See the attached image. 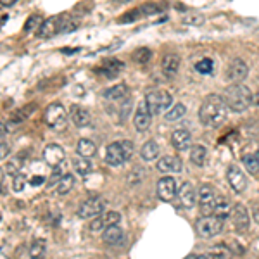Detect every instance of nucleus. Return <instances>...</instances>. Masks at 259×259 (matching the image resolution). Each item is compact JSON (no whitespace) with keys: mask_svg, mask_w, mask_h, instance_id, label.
<instances>
[{"mask_svg":"<svg viewBox=\"0 0 259 259\" xmlns=\"http://www.w3.org/2000/svg\"><path fill=\"white\" fill-rule=\"evenodd\" d=\"M228 106L225 102V99L216 93H209L204 99L201 109H199V119L204 126L209 128H218L225 123L227 119Z\"/></svg>","mask_w":259,"mask_h":259,"instance_id":"nucleus-1","label":"nucleus"},{"mask_svg":"<svg viewBox=\"0 0 259 259\" xmlns=\"http://www.w3.org/2000/svg\"><path fill=\"white\" fill-rule=\"evenodd\" d=\"M221 97L225 99L228 109H232V111L235 112L246 111V109L253 104V93H251V90L247 88L246 85H240V83L227 86Z\"/></svg>","mask_w":259,"mask_h":259,"instance_id":"nucleus-2","label":"nucleus"},{"mask_svg":"<svg viewBox=\"0 0 259 259\" xmlns=\"http://www.w3.org/2000/svg\"><path fill=\"white\" fill-rule=\"evenodd\" d=\"M131 156H133V144L130 140L114 142L106 151V163L111 166H123L131 159Z\"/></svg>","mask_w":259,"mask_h":259,"instance_id":"nucleus-3","label":"nucleus"},{"mask_svg":"<svg viewBox=\"0 0 259 259\" xmlns=\"http://www.w3.org/2000/svg\"><path fill=\"white\" fill-rule=\"evenodd\" d=\"M195 232L202 239L216 237L218 234L223 232V220H220L216 216H202L195 223Z\"/></svg>","mask_w":259,"mask_h":259,"instance_id":"nucleus-4","label":"nucleus"},{"mask_svg":"<svg viewBox=\"0 0 259 259\" xmlns=\"http://www.w3.org/2000/svg\"><path fill=\"white\" fill-rule=\"evenodd\" d=\"M67 118H69V114L66 112V109L62 104H50V106L47 107V111H45V123H47V126H50L52 130H64L66 125H67Z\"/></svg>","mask_w":259,"mask_h":259,"instance_id":"nucleus-5","label":"nucleus"},{"mask_svg":"<svg viewBox=\"0 0 259 259\" xmlns=\"http://www.w3.org/2000/svg\"><path fill=\"white\" fill-rule=\"evenodd\" d=\"M145 102H147V106L151 109L152 114H159V112H164L171 106L173 99L166 90H154V92L147 93Z\"/></svg>","mask_w":259,"mask_h":259,"instance_id":"nucleus-6","label":"nucleus"},{"mask_svg":"<svg viewBox=\"0 0 259 259\" xmlns=\"http://www.w3.org/2000/svg\"><path fill=\"white\" fill-rule=\"evenodd\" d=\"M216 190L209 185H202L201 190L197 194V201H199V206H201V211L204 216H211L213 209H215V204H216Z\"/></svg>","mask_w":259,"mask_h":259,"instance_id":"nucleus-7","label":"nucleus"},{"mask_svg":"<svg viewBox=\"0 0 259 259\" xmlns=\"http://www.w3.org/2000/svg\"><path fill=\"white\" fill-rule=\"evenodd\" d=\"M104 201L100 197H90L86 199L85 202H81V206L78 208V216L83 218V220H88V218H97L99 215L104 213Z\"/></svg>","mask_w":259,"mask_h":259,"instance_id":"nucleus-8","label":"nucleus"},{"mask_svg":"<svg viewBox=\"0 0 259 259\" xmlns=\"http://www.w3.org/2000/svg\"><path fill=\"white\" fill-rule=\"evenodd\" d=\"M121 221V215L116 211H107V213H102L97 218H93V221L90 223V232H100L107 227H112V225H118Z\"/></svg>","mask_w":259,"mask_h":259,"instance_id":"nucleus-9","label":"nucleus"},{"mask_svg":"<svg viewBox=\"0 0 259 259\" xmlns=\"http://www.w3.org/2000/svg\"><path fill=\"white\" fill-rule=\"evenodd\" d=\"M151 123H152V112L151 109H149L147 102L144 100V102L138 104L137 112H135L133 116V125L138 131H147Z\"/></svg>","mask_w":259,"mask_h":259,"instance_id":"nucleus-10","label":"nucleus"},{"mask_svg":"<svg viewBox=\"0 0 259 259\" xmlns=\"http://www.w3.org/2000/svg\"><path fill=\"white\" fill-rule=\"evenodd\" d=\"M176 190H178V187H176V180L173 176H164V178H161L157 182V197L161 201L164 202L173 201L176 195Z\"/></svg>","mask_w":259,"mask_h":259,"instance_id":"nucleus-11","label":"nucleus"},{"mask_svg":"<svg viewBox=\"0 0 259 259\" xmlns=\"http://www.w3.org/2000/svg\"><path fill=\"white\" fill-rule=\"evenodd\" d=\"M247 74H249V66H247L246 61H242V59H235V61H232L227 67V78L234 81V83L244 81L247 78Z\"/></svg>","mask_w":259,"mask_h":259,"instance_id":"nucleus-12","label":"nucleus"},{"mask_svg":"<svg viewBox=\"0 0 259 259\" xmlns=\"http://www.w3.org/2000/svg\"><path fill=\"white\" fill-rule=\"evenodd\" d=\"M227 178H228V183H230L232 190L237 194H242L244 190L247 189V180H246V175L242 173L239 166H235V164H232L230 168H228L227 171Z\"/></svg>","mask_w":259,"mask_h":259,"instance_id":"nucleus-13","label":"nucleus"},{"mask_svg":"<svg viewBox=\"0 0 259 259\" xmlns=\"http://www.w3.org/2000/svg\"><path fill=\"white\" fill-rule=\"evenodd\" d=\"M64 157H66L64 149H62L61 145H57V144L47 145V147H45V151H43L45 163H47L48 166H52V168L61 166V164L64 163Z\"/></svg>","mask_w":259,"mask_h":259,"instance_id":"nucleus-14","label":"nucleus"},{"mask_svg":"<svg viewBox=\"0 0 259 259\" xmlns=\"http://www.w3.org/2000/svg\"><path fill=\"white\" fill-rule=\"evenodd\" d=\"M232 220H234V225L239 232H246L251 225V218L249 211H247L246 206L242 204H235L234 209H232Z\"/></svg>","mask_w":259,"mask_h":259,"instance_id":"nucleus-15","label":"nucleus"},{"mask_svg":"<svg viewBox=\"0 0 259 259\" xmlns=\"http://www.w3.org/2000/svg\"><path fill=\"white\" fill-rule=\"evenodd\" d=\"M159 10H161V7H157L156 3H144V5H140L137 10H130V12H126L125 16L119 17V22H131L137 19V17L151 16V14H156V12H159Z\"/></svg>","mask_w":259,"mask_h":259,"instance_id":"nucleus-16","label":"nucleus"},{"mask_svg":"<svg viewBox=\"0 0 259 259\" xmlns=\"http://www.w3.org/2000/svg\"><path fill=\"white\" fill-rule=\"evenodd\" d=\"M192 144V135L189 133L185 128L175 130L171 133V145L176 151H187Z\"/></svg>","mask_w":259,"mask_h":259,"instance_id":"nucleus-17","label":"nucleus"},{"mask_svg":"<svg viewBox=\"0 0 259 259\" xmlns=\"http://www.w3.org/2000/svg\"><path fill=\"white\" fill-rule=\"evenodd\" d=\"M178 199H180V202H182L183 208H187V209L194 208L195 202H197V194H195V189H194L192 183L187 182V183H183V185L180 187Z\"/></svg>","mask_w":259,"mask_h":259,"instance_id":"nucleus-18","label":"nucleus"},{"mask_svg":"<svg viewBox=\"0 0 259 259\" xmlns=\"http://www.w3.org/2000/svg\"><path fill=\"white\" fill-rule=\"evenodd\" d=\"M121 69H123L121 61H118V59H107V61H104L99 67H95V73L102 74V76L106 78H116Z\"/></svg>","mask_w":259,"mask_h":259,"instance_id":"nucleus-19","label":"nucleus"},{"mask_svg":"<svg viewBox=\"0 0 259 259\" xmlns=\"http://www.w3.org/2000/svg\"><path fill=\"white\" fill-rule=\"evenodd\" d=\"M157 170L161 173H180L183 168L182 161L178 159V157H173V156H164L161 157L159 161H157Z\"/></svg>","mask_w":259,"mask_h":259,"instance_id":"nucleus-20","label":"nucleus"},{"mask_svg":"<svg viewBox=\"0 0 259 259\" xmlns=\"http://www.w3.org/2000/svg\"><path fill=\"white\" fill-rule=\"evenodd\" d=\"M69 118H71V121H73L74 125L78 126V128H85V126H88L90 121H92V118H90V112L86 111L85 107H81V106H73V107H71Z\"/></svg>","mask_w":259,"mask_h":259,"instance_id":"nucleus-21","label":"nucleus"},{"mask_svg":"<svg viewBox=\"0 0 259 259\" xmlns=\"http://www.w3.org/2000/svg\"><path fill=\"white\" fill-rule=\"evenodd\" d=\"M161 67H163V73L166 74L168 78L175 76L180 69V57L176 54H166L163 57V62H161Z\"/></svg>","mask_w":259,"mask_h":259,"instance_id":"nucleus-22","label":"nucleus"},{"mask_svg":"<svg viewBox=\"0 0 259 259\" xmlns=\"http://www.w3.org/2000/svg\"><path fill=\"white\" fill-rule=\"evenodd\" d=\"M104 97H106L107 100H111V102H121V100H125L126 97H128V86L125 83L111 86V88H107L106 92H104Z\"/></svg>","mask_w":259,"mask_h":259,"instance_id":"nucleus-23","label":"nucleus"},{"mask_svg":"<svg viewBox=\"0 0 259 259\" xmlns=\"http://www.w3.org/2000/svg\"><path fill=\"white\" fill-rule=\"evenodd\" d=\"M76 152H78V156L90 159V157H93V156H95V152H97L95 142L88 140V138H80V140H78V144H76Z\"/></svg>","mask_w":259,"mask_h":259,"instance_id":"nucleus-24","label":"nucleus"},{"mask_svg":"<svg viewBox=\"0 0 259 259\" xmlns=\"http://www.w3.org/2000/svg\"><path fill=\"white\" fill-rule=\"evenodd\" d=\"M55 33H59V17H48L38 28V36H42V38H48Z\"/></svg>","mask_w":259,"mask_h":259,"instance_id":"nucleus-25","label":"nucleus"},{"mask_svg":"<svg viewBox=\"0 0 259 259\" xmlns=\"http://www.w3.org/2000/svg\"><path fill=\"white\" fill-rule=\"evenodd\" d=\"M102 240L106 244H109V246H118V244L123 240V230L119 227H116V225L107 227L106 230H104Z\"/></svg>","mask_w":259,"mask_h":259,"instance_id":"nucleus-26","label":"nucleus"},{"mask_svg":"<svg viewBox=\"0 0 259 259\" xmlns=\"http://www.w3.org/2000/svg\"><path fill=\"white\" fill-rule=\"evenodd\" d=\"M232 204L227 201L225 197H218L216 199V204H215V209H213V215L220 220H225V218L232 216Z\"/></svg>","mask_w":259,"mask_h":259,"instance_id":"nucleus-27","label":"nucleus"},{"mask_svg":"<svg viewBox=\"0 0 259 259\" xmlns=\"http://www.w3.org/2000/svg\"><path fill=\"white\" fill-rule=\"evenodd\" d=\"M140 156H142V159L144 161L157 159V157H159V145H157L154 140L145 142V144L142 145V149H140Z\"/></svg>","mask_w":259,"mask_h":259,"instance_id":"nucleus-28","label":"nucleus"},{"mask_svg":"<svg viewBox=\"0 0 259 259\" xmlns=\"http://www.w3.org/2000/svg\"><path fill=\"white\" fill-rule=\"evenodd\" d=\"M73 168L80 176H86V175L92 173V163H90V159L81 157V156H78V157H74L73 159Z\"/></svg>","mask_w":259,"mask_h":259,"instance_id":"nucleus-29","label":"nucleus"},{"mask_svg":"<svg viewBox=\"0 0 259 259\" xmlns=\"http://www.w3.org/2000/svg\"><path fill=\"white\" fill-rule=\"evenodd\" d=\"M190 161H192L195 166H204L206 161H208V151H206V147H202V145L192 147V151H190Z\"/></svg>","mask_w":259,"mask_h":259,"instance_id":"nucleus-30","label":"nucleus"},{"mask_svg":"<svg viewBox=\"0 0 259 259\" xmlns=\"http://www.w3.org/2000/svg\"><path fill=\"white\" fill-rule=\"evenodd\" d=\"M73 185H74V176L73 175H64V176H61V180L57 182L55 190H57L59 195H66V194L71 192Z\"/></svg>","mask_w":259,"mask_h":259,"instance_id":"nucleus-31","label":"nucleus"},{"mask_svg":"<svg viewBox=\"0 0 259 259\" xmlns=\"http://www.w3.org/2000/svg\"><path fill=\"white\" fill-rule=\"evenodd\" d=\"M131 57H133V61L137 62V64H145V62L151 61L152 50L149 47H140V48H137L133 54H131Z\"/></svg>","mask_w":259,"mask_h":259,"instance_id":"nucleus-32","label":"nucleus"},{"mask_svg":"<svg viewBox=\"0 0 259 259\" xmlns=\"http://www.w3.org/2000/svg\"><path fill=\"white\" fill-rule=\"evenodd\" d=\"M78 28V21L69 16L59 17V33H71Z\"/></svg>","mask_w":259,"mask_h":259,"instance_id":"nucleus-33","label":"nucleus"},{"mask_svg":"<svg viewBox=\"0 0 259 259\" xmlns=\"http://www.w3.org/2000/svg\"><path fill=\"white\" fill-rule=\"evenodd\" d=\"M187 112V107L183 106V104H176V106H173V109L164 114V119L166 121H178V119H182L183 116H185Z\"/></svg>","mask_w":259,"mask_h":259,"instance_id":"nucleus-34","label":"nucleus"},{"mask_svg":"<svg viewBox=\"0 0 259 259\" xmlns=\"http://www.w3.org/2000/svg\"><path fill=\"white\" fill-rule=\"evenodd\" d=\"M29 258L31 259H43L45 258V242L43 240H35L29 246Z\"/></svg>","mask_w":259,"mask_h":259,"instance_id":"nucleus-35","label":"nucleus"},{"mask_svg":"<svg viewBox=\"0 0 259 259\" xmlns=\"http://www.w3.org/2000/svg\"><path fill=\"white\" fill-rule=\"evenodd\" d=\"M21 170H22V159H21V157H12V159H10L9 163L5 164L7 175H10L12 178H14V176L19 175Z\"/></svg>","mask_w":259,"mask_h":259,"instance_id":"nucleus-36","label":"nucleus"},{"mask_svg":"<svg viewBox=\"0 0 259 259\" xmlns=\"http://www.w3.org/2000/svg\"><path fill=\"white\" fill-rule=\"evenodd\" d=\"M35 111V106L33 104H29V106L26 107H21L19 111H16L12 116H10V119H12L14 123H19V121H24V119H28L29 116H31V112Z\"/></svg>","mask_w":259,"mask_h":259,"instance_id":"nucleus-37","label":"nucleus"},{"mask_svg":"<svg viewBox=\"0 0 259 259\" xmlns=\"http://www.w3.org/2000/svg\"><path fill=\"white\" fill-rule=\"evenodd\" d=\"M206 258H208V259H230V251L225 249L223 246L213 247V249L209 251L208 254H206Z\"/></svg>","mask_w":259,"mask_h":259,"instance_id":"nucleus-38","label":"nucleus"},{"mask_svg":"<svg viewBox=\"0 0 259 259\" xmlns=\"http://www.w3.org/2000/svg\"><path fill=\"white\" fill-rule=\"evenodd\" d=\"M213 67H215V64H213L211 59H201V61L195 62V71H199L201 74H211L213 73Z\"/></svg>","mask_w":259,"mask_h":259,"instance_id":"nucleus-39","label":"nucleus"},{"mask_svg":"<svg viewBox=\"0 0 259 259\" xmlns=\"http://www.w3.org/2000/svg\"><path fill=\"white\" fill-rule=\"evenodd\" d=\"M244 164H246V170L251 173V175H258L259 173V163L256 159V156H244Z\"/></svg>","mask_w":259,"mask_h":259,"instance_id":"nucleus-40","label":"nucleus"},{"mask_svg":"<svg viewBox=\"0 0 259 259\" xmlns=\"http://www.w3.org/2000/svg\"><path fill=\"white\" fill-rule=\"evenodd\" d=\"M42 26V17L40 16H31L28 21L24 22V31L26 33H31V31H38V28Z\"/></svg>","mask_w":259,"mask_h":259,"instance_id":"nucleus-41","label":"nucleus"},{"mask_svg":"<svg viewBox=\"0 0 259 259\" xmlns=\"http://www.w3.org/2000/svg\"><path fill=\"white\" fill-rule=\"evenodd\" d=\"M26 185V178L22 175H17L14 176V182H12V190L14 192H21L22 189H24Z\"/></svg>","mask_w":259,"mask_h":259,"instance_id":"nucleus-42","label":"nucleus"},{"mask_svg":"<svg viewBox=\"0 0 259 259\" xmlns=\"http://www.w3.org/2000/svg\"><path fill=\"white\" fill-rule=\"evenodd\" d=\"M7 156H9V145L7 142H0V161H3Z\"/></svg>","mask_w":259,"mask_h":259,"instance_id":"nucleus-43","label":"nucleus"},{"mask_svg":"<svg viewBox=\"0 0 259 259\" xmlns=\"http://www.w3.org/2000/svg\"><path fill=\"white\" fill-rule=\"evenodd\" d=\"M7 137V126L3 123H0V142H5Z\"/></svg>","mask_w":259,"mask_h":259,"instance_id":"nucleus-44","label":"nucleus"},{"mask_svg":"<svg viewBox=\"0 0 259 259\" xmlns=\"http://www.w3.org/2000/svg\"><path fill=\"white\" fill-rule=\"evenodd\" d=\"M17 0H0V5H5V7H10V5H14Z\"/></svg>","mask_w":259,"mask_h":259,"instance_id":"nucleus-45","label":"nucleus"},{"mask_svg":"<svg viewBox=\"0 0 259 259\" xmlns=\"http://www.w3.org/2000/svg\"><path fill=\"white\" fill-rule=\"evenodd\" d=\"M43 182V178L40 176V178H31V183H35V185H40V183Z\"/></svg>","mask_w":259,"mask_h":259,"instance_id":"nucleus-46","label":"nucleus"},{"mask_svg":"<svg viewBox=\"0 0 259 259\" xmlns=\"http://www.w3.org/2000/svg\"><path fill=\"white\" fill-rule=\"evenodd\" d=\"M185 259H208L206 256H187Z\"/></svg>","mask_w":259,"mask_h":259,"instance_id":"nucleus-47","label":"nucleus"},{"mask_svg":"<svg viewBox=\"0 0 259 259\" xmlns=\"http://www.w3.org/2000/svg\"><path fill=\"white\" fill-rule=\"evenodd\" d=\"M2 183H3V173L0 170V190H2Z\"/></svg>","mask_w":259,"mask_h":259,"instance_id":"nucleus-48","label":"nucleus"},{"mask_svg":"<svg viewBox=\"0 0 259 259\" xmlns=\"http://www.w3.org/2000/svg\"><path fill=\"white\" fill-rule=\"evenodd\" d=\"M116 2H119V3H126V2H131V0H116Z\"/></svg>","mask_w":259,"mask_h":259,"instance_id":"nucleus-49","label":"nucleus"},{"mask_svg":"<svg viewBox=\"0 0 259 259\" xmlns=\"http://www.w3.org/2000/svg\"><path fill=\"white\" fill-rule=\"evenodd\" d=\"M256 159H258V163H259V151H258V154H256Z\"/></svg>","mask_w":259,"mask_h":259,"instance_id":"nucleus-50","label":"nucleus"}]
</instances>
